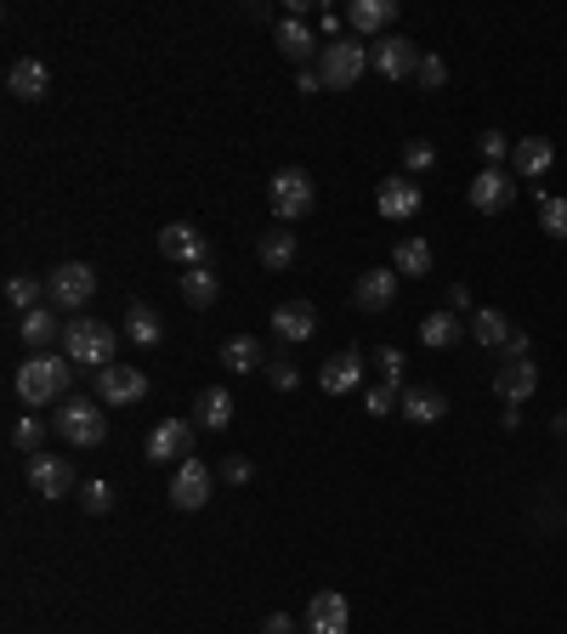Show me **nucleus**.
<instances>
[{"label":"nucleus","mask_w":567,"mask_h":634,"mask_svg":"<svg viewBox=\"0 0 567 634\" xmlns=\"http://www.w3.org/2000/svg\"><path fill=\"white\" fill-rule=\"evenodd\" d=\"M69 380H74V363L69 357H52V352H34L23 368H18V397L29 408H45V403H63L69 397Z\"/></svg>","instance_id":"nucleus-1"},{"label":"nucleus","mask_w":567,"mask_h":634,"mask_svg":"<svg viewBox=\"0 0 567 634\" xmlns=\"http://www.w3.org/2000/svg\"><path fill=\"white\" fill-rule=\"evenodd\" d=\"M63 357L103 374L109 363H120V329H109V323H97V318H74V323L63 329Z\"/></svg>","instance_id":"nucleus-2"},{"label":"nucleus","mask_w":567,"mask_h":634,"mask_svg":"<svg viewBox=\"0 0 567 634\" xmlns=\"http://www.w3.org/2000/svg\"><path fill=\"white\" fill-rule=\"evenodd\" d=\"M58 436L69 448H103L109 436V414L97 397H63L58 403Z\"/></svg>","instance_id":"nucleus-3"},{"label":"nucleus","mask_w":567,"mask_h":634,"mask_svg":"<svg viewBox=\"0 0 567 634\" xmlns=\"http://www.w3.org/2000/svg\"><path fill=\"white\" fill-rule=\"evenodd\" d=\"M369 69V45H358V34H341V40H329L323 52H318V80L323 91H352Z\"/></svg>","instance_id":"nucleus-4"},{"label":"nucleus","mask_w":567,"mask_h":634,"mask_svg":"<svg viewBox=\"0 0 567 634\" xmlns=\"http://www.w3.org/2000/svg\"><path fill=\"white\" fill-rule=\"evenodd\" d=\"M312 199H318V187H312V176H307L301 165L272 170V181H267V205H272L278 221H301V216L312 210Z\"/></svg>","instance_id":"nucleus-5"},{"label":"nucleus","mask_w":567,"mask_h":634,"mask_svg":"<svg viewBox=\"0 0 567 634\" xmlns=\"http://www.w3.org/2000/svg\"><path fill=\"white\" fill-rule=\"evenodd\" d=\"M45 295H52L58 312H85L91 295H97V267H85V261H63L45 272Z\"/></svg>","instance_id":"nucleus-6"},{"label":"nucleus","mask_w":567,"mask_h":634,"mask_svg":"<svg viewBox=\"0 0 567 634\" xmlns=\"http://www.w3.org/2000/svg\"><path fill=\"white\" fill-rule=\"evenodd\" d=\"M210 493H216L210 465H205V459H182V465H176V476H171V510L194 516V510H205V505H210Z\"/></svg>","instance_id":"nucleus-7"},{"label":"nucleus","mask_w":567,"mask_h":634,"mask_svg":"<svg viewBox=\"0 0 567 634\" xmlns=\"http://www.w3.org/2000/svg\"><path fill=\"white\" fill-rule=\"evenodd\" d=\"M420 45L414 40H403V34H381V40H374L369 45V69L374 74H386V80H414L420 74Z\"/></svg>","instance_id":"nucleus-8"},{"label":"nucleus","mask_w":567,"mask_h":634,"mask_svg":"<svg viewBox=\"0 0 567 634\" xmlns=\"http://www.w3.org/2000/svg\"><path fill=\"white\" fill-rule=\"evenodd\" d=\"M142 397H148V374H142L136 363H109L97 374V403L103 408H131Z\"/></svg>","instance_id":"nucleus-9"},{"label":"nucleus","mask_w":567,"mask_h":634,"mask_svg":"<svg viewBox=\"0 0 567 634\" xmlns=\"http://www.w3.org/2000/svg\"><path fill=\"white\" fill-rule=\"evenodd\" d=\"M352 306H358L363 318L392 312V306H398V272H392V267H369V272H358V278H352Z\"/></svg>","instance_id":"nucleus-10"},{"label":"nucleus","mask_w":567,"mask_h":634,"mask_svg":"<svg viewBox=\"0 0 567 634\" xmlns=\"http://www.w3.org/2000/svg\"><path fill=\"white\" fill-rule=\"evenodd\" d=\"M29 487H34V499L58 505L74 493V465L63 454H29Z\"/></svg>","instance_id":"nucleus-11"},{"label":"nucleus","mask_w":567,"mask_h":634,"mask_svg":"<svg viewBox=\"0 0 567 634\" xmlns=\"http://www.w3.org/2000/svg\"><path fill=\"white\" fill-rule=\"evenodd\" d=\"M159 256L182 261V267H205L210 261V238L194 221H171V227H159Z\"/></svg>","instance_id":"nucleus-12"},{"label":"nucleus","mask_w":567,"mask_h":634,"mask_svg":"<svg viewBox=\"0 0 567 634\" xmlns=\"http://www.w3.org/2000/svg\"><path fill=\"white\" fill-rule=\"evenodd\" d=\"M148 459H154V465L194 459V419H159V425L148 430Z\"/></svg>","instance_id":"nucleus-13"},{"label":"nucleus","mask_w":567,"mask_h":634,"mask_svg":"<svg viewBox=\"0 0 567 634\" xmlns=\"http://www.w3.org/2000/svg\"><path fill=\"white\" fill-rule=\"evenodd\" d=\"M511 199H516V176H511V170L483 165L477 176H471V210L499 216V210H511Z\"/></svg>","instance_id":"nucleus-14"},{"label":"nucleus","mask_w":567,"mask_h":634,"mask_svg":"<svg viewBox=\"0 0 567 634\" xmlns=\"http://www.w3.org/2000/svg\"><path fill=\"white\" fill-rule=\"evenodd\" d=\"M307 634H347L352 628V606H347V595L341 590H318L312 601H307Z\"/></svg>","instance_id":"nucleus-15"},{"label":"nucleus","mask_w":567,"mask_h":634,"mask_svg":"<svg viewBox=\"0 0 567 634\" xmlns=\"http://www.w3.org/2000/svg\"><path fill=\"white\" fill-rule=\"evenodd\" d=\"M374 210H381L386 221H409V216H420V181H414V176H386L381 193H374Z\"/></svg>","instance_id":"nucleus-16"},{"label":"nucleus","mask_w":567,"mask_h":634,"mask_svg":"<svg viewBox=\"0 0 567 634\" xmlns=\"http://www.w3.org/2000/svg\"><path fill=\"white\" fill-rule=\"evenodd\" d=\"M272 334L284 340V346H301V340L318 334V306L312 301H284L272 306Z\"/></svg>","instance_id":"nucleus-17"},{"label":"nucleus","mask_w":567,"mask_h":634,"mask_svg":"<svg viewBox=\"0 0 567 634\" xmlns=\"http://www.w3.org/2000/svg\"><path fill=\"white\" fill-rule=\"evenodd\" d=\"M556 165V148H550V136H516L511 142V176L516 181H534Z\"/></svg>","instance_id":"nucleus-18"},{"label":"nucleus","mask_w":567,"mask_h":634,"mask_svg":"<svg viewBox=\"0 0 567 634\" xmlns=\"http://www.w3.org/2000/svg\"><path fill=\"white\" fill-rule=\"evenodd\" d=\"M494 392H499L505 403H528V397L539 392V363H534V357L499 363V374H494Z\"/></svg>","instance_id":"nucleus-19"},{"label":"nucleus","mask_w":567,"mask_h":634,"mask_svg":"<svg viewBox=\"0 0 567 634\" xmlns=\"http://www.w3.org/2000/svg\"><path fill=\"white\" fill-rule=\"evenodd\" d=\"M318 385H323L329 397H347V392H358V385H363V357H358V346L329 357V363L318 368Z\"/></svg>","instance_id":"nucleus-20"},{"label":"nucleus","mask_w":567,"mask_h":634,"mask_svg":"<svg viewBox=\"0 0 567 634\" xmlns=\"http://www.w3.org/2000/svg\"><path fill=\"white\" fill-rule=\"evenodd\" d=\"M272 40H278V52L290 58L296 69H307V63H312V58L323 52V45H318V34H312V29H307L301 18H284V23L272 29Z\"/></svg>","instance_id":"nucleus-21"},{"label":"nucleus","mask_w":567,"mask_h":634,"mask_svg":"<svg viewBox=\"0 0 567 634\" xmlns=\"http://www.w3.org/2000/svg\"><path fill=\"white\" fill-rule=\"evenodd\" d=\"M392 18H398V0H352L347 7V29L352 34H374V40L392 29Z\"/></svg>","instance_id":"nucleus-22"},{"label":"nucleus","mask_w":567,"mask_h":634,"mask_svg":"<svg viewBox=\"0 0 567 634\" xmlns=\"http://www.w3.org/2000/svg\"><path fill=\"white\" fill-rule=\"evenodd\" d=\"M125 340H131L136 352H154L159 340H165V323H159V312L148 301H131L125 306Z\"/></svg>","instance_id":"nucleus-23"},{"label":"nucleus","mask_w":567,"mask_h":634,"mask_svg":"<svg viewBox=\"0 0 567 634\" xmlns=\"http://www.w3.org/2000/svg\"><path fill=\"white\" fill-rule=\"evenodd\" d=\"M7 91H12V96H23V103H40V96L52 91V74H45V63H40V58H18V63L7 69Z\"/></svg>","instance_id":"nucleus-24"},{"label":"nucleus","mask_w":567,"mask_h":634,"mask_svg":"<svg viewBox=\"0 0 567 634\" xmlns=\"http://www.w3.org/2000/svg\"><path fill=\"white\" fill-rule=\"evenodd\" d=\"M216 295H221V272H216V261H205V267H187V272H182V301L194 306V312L216 306Z\"/></svg>","instance_id":"nucleus-25"},{"label":"nucleus","mask_w":567,"mask_h":634,"mask_svg":"<svg viewBox=\"0 0 567 634\" xmlns=\"http://www.w3.org/2000/svg\"><path fill=\"white\" fill-rule=\"evenodd\" d=\"M392 272H398V278H432V272H437L432 243H425V238H398V250H392Z\"/></svg>","instance_id":"nucleus-26"},{"label":"nucleus","mask_w":567,"mask_h":634,"mask_svg":"<svg viewBox=\"0 0 567 634\" xmlns=\"http://www.w3.org/2000/svg\"><path fill=\"white\" fill-rule=\"evenodd\" d=\"M296 261H301L296 232H290V227H267V232H261V267H267V272H290Z\"/></svg>","instance_id":"nucleus-27"},{"label":"nucleus","mask_w":567,"mask_h":634,"mask_svg":"<svg viewBox=\"0 0 567 634\" xmlns=\"http://www.w3.org/2000/svg\"><path fill=\"white\" fill-rule=\"evenodd\" d=\"M465 329H471V340H477V346H488V352H505V340L516 334V329H511V318H505L499 306H477Z\"/></svg>","instance_id":"nucleus-28"},{"label":"nucleus","mask_w":567,"mask_h":634,"mask_svg":"<svg viewBox=\"0 0 567 634\" xmlns=\"http://www.w3.org/2000/svg\"><path fill=\"white\" fill-rule=\"evenodd\" d=\"M409 425H437L449 414V397L432 392V385H414V392H403V408H398Z\"/></svg>","instance_id":"nucleus-29"},{"label":"nucleus","mask_w":567,"mask_h":634,"mask_svg":"<svg viewBox=\"0 0 567 634\" xmlns=\"http://www.w3.org/2000/svg\"><path fill=\"white\" fill-rule=\"evenodd\" d=\"M221 368H227V374H256V368H267L261 340H256V334H233L227 346H221Z\"/></svg>","instance_id":"nucleus-30"},{"label":"nucleus","mask_w":567,"mask_h":634,"mask_svg":"<svg viewBox=\"0 0 567 634\" xmlns=\"http://www.w3.org/2000/svg\"><path fill=\"white\" fill-rule=\"evenodd\" d=\"M63 329H69V323H63L52 306H34V312H23V318H18V334L29 340L34 352H40V346H52V340H63Z\"/></svg>","instance_id":"nucleus-31"},{"label":"nucleus","mask_w":567,"mask_h":634,"mask_svg":"<svg viewBox=\"0 0 567 634\" xmlns=\"http://www.w3.org/2000/svg\"><path fill=\"white\" fill-rule=\"evenodd\" d=\"M465 334H471V329H465L454 312H432V318L420 323V340H425V346H432V352H449V346H460Z\"/></svg>","instance_id":"nucleus-32"},{"label":"nucleus","mask_w":567,"mask_h":634,"mask_svg":"<svg viewBox=\"0 0 567 634\" xmlns=\"http://www.w3.org/2000/svg\"><path fill=\"white\" fill-rule=\"evenodd\" d=\"M194 425H205V430H227V425H233V397L221 392V385L199 392V403H194Z\"/></svg>","instance_id":"nucleus-33"},{"label":"nucleus","mask_w":567,"mask_h":634,"mask_svg":"<svg viewBox=\"0 0 567 634\" xmlns=\"http://www.w3.org/2000/svg\"><path fill=\"white\" fill-rule=\"evenodd\" d=\"M398 408H403V397H398L392 380H381V385H369V392H363V414H374V419H386Z\"/></svg>","instance_id":"nucleus-34"},{"label":"nucleus","mask_w":567,"mask_h":634,"mask_svg":"<svg viewBox=\"0 0 567 634\" xmlns=\"http://www.w3.org/2000/svg\"><path fill=\"white\" fill-rule=\"evenodd\" d=\"M267 380L278 385V392H296V385H301V368H296V357L290 352H267Z\"/></svg>","instance_id":"nucleus-35"},{"label":"nucleus","mask_w":567,"mask_h":634,"mask_svg":"<svg viewBox=\"0 0 567 634\" xmlns=\"http://www.w3.org/2000/svg\"><path fill=\"white\" fill-rule=\"evenodd\" d=\"M40 295H45V289H40L34 278H23V272H18V278H7V301H12L18 312H34V306H40Z\"/></svg>","instance_id":"nucleus-36"},{"label":"nucleus","mask_w":567,"mask_h":634,"mask_svg":"<svg viewBox=\"0 0 567 634\" xmlns=\"http://www.w3.org/2000/svg\"><path fill=\"white\" fill-rule=\"evenodd\" d=\"M80 505H85V516H109L114 510V487L109 481H85L80 487Z\"/></svg>","instance_id":"nucleus-37"},{"label":"nucleus","mask_w":567,"mask_h":634,"mask_svg":"<svg viewBox=\"0 0 567 634\" xmlns=\"http://www.w3.org/2000/svg\"><path fill=\"white\" fill-rule=\"evenodd\" d=\"M40 443H45V425H40L34 414L12 425V448H18V454H40Z\"/></svg>","instance_id":"nucleus-38"},{"label":"nucleus","mask_w":567,"mask_h":634,"mask_svg":"<svg viewBox=\"0 0 567 634\" xmlns=\"http://www.w3.org/2000/svg\"><path fill=\"white\" fill-rule=\"evenodd\" d=\"M414 85H420V91H443V85H449V63H443V58H420Z\"/></svg>","instance_id":"nucleus-39"},{"label":"nucleus","mask_w":567,"mask_h":634,"mask_svg":"<svg viewBox=\"0 0 567 634\" xmlns=\"http://www.w3.org/2000/svg\"><path fill=\"white\" fill-rule=\"evenodd\" d=\"M539 227H545L550 238H567V199H545V205H539Z\"/></svg>","instance_id":"nucleus-40"},{"label":"nucleus","mask_w":567,"mask_h":634,"mask_svg":"<svg viewBox=\"0 0 567 634\" xmlns=\"http://www.w3.org/2000/svg\"><path fill=\"white\" fill-rule=\"evenodd\" d=\"M403 165H409V176H425V170L437 165V148H432V142H409V148H403Z\"/></svg>","instance_id":"nucleus-41"},{"label":"nucleus","mask_w":567,"mask_h":634,"mask_svg":"<svg viewBox=\"0 0 567 634\" xmlns=\"http://www.w3.org/2000/svg\"><path fill=\"white\" fill-rule=\"evenodd\" d=\"M477 154H483V159H488V165H499V159H505V154H511V142H505V136H499V131H483V136H477Z\"/></svg>","instance_id":"nucleus-42"},{"label":"nucleus","mask_w":567,"mask_h":634,"mask_svg":"<svg viewBox=\"0 0 567 634\" xmlns=\"http://www.w3.org/2000/svg\"><path fill=\"white\" fill-rule=\"evenodd\" d=\"M381 380L403 385V352H398V346H386V352H381Z\"/></svg>","instance_id":"nucleus-43"},{"label":"nucleus","mask_w":567,"mask_h":634,"mask_svg":"<svg viewBox=\"0 0 567 634\" xmlns=\"http://www.w3.org/2000/svg\"><path fill=\"white\" fill-rule=\"evenodd\" d=\"M221 476H227L233 487H239V481H250V459H245V454H233V459L221 465Z\"/></svg>","instance_id":"nucleus-44"},{"label":"nucleus","mask_w":567,"mask_h":634,"mask_svg":"<svg viewBox=\"0 0 567 634\" xmlns=\"http://www.w3.org/2000/svg\"><path fill=\"white\" fill-rule=\"evenodd\" d=\"M516 357H534V340L528 334H511L505 340V363H516Z\"/></svg>","instance_id":"nucleus-45"},{"label":"nucleus","mask_w":567,"mask_h":634,"mask_svg":"<svg viewBox=\"0 0 567 634\" xmlns=\"http://www.w3.org/2000/svg\"><path fill=\"white\" fill-rule=\"evenodd\" d=\"M261 634H296V617H290V612H272V617L261 623Z\"/></svg>","instance_id":"nucleus-46"},{"label":"nucleus","mask_w":567,"mask_h":634,"mask_svg":"<svg viewBox=\"0 0 567 634\" xmlns=\"http://www.w3.org/2000/svg\"><path fill=\"white\" fill-rule=\"evenodd\" d=\"M318 29H323L329 40H341V29H347V12H323V18H318Z\"/></svg>","instance_id":"nucleus-47"},{"label":"nucleus","mask_w":567,"mask_h":634,"mask_svg":"<svg viewBox=\"0 0 567 634\" xmlns=\"http://www.w3.org/2000/svg\"><path fill=\"white\" fill-rule=\"evenodd\" d=\"M296 91H307V96H312V91H323V80H318V69H301V74H296Z\"/></svg>","instance_id":"nucleus-48"},{"label":"nucleus","mask_w":567,"mask_h":634,"mask_svg":"<svg viewBox=\"0 0 567 634\" xmlns=\"http://www.w3.org/2000/svg\"><path fill=\"white\" fill-rule=\"evenodd\" d=\"M449 306H454V312H465V306H471V289H465V283H454V289H449Z\"/></svg>","instance_id":"nucleus-49"}]
</instances>
